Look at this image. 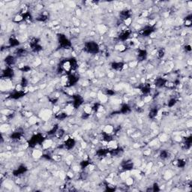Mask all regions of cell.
Returning a JSON list of instances; mask_svg holds the SVG:
<instances>
[{
	"label": "cell",
	"mask_w": 192,
	"mask_h": 192,
	"mask_svg": "<svg viewBox=\"0 0 192 192\" xmlns=\"http://www.w3.org/2000/svg\"><path fill=\"white\" fill-rule=\"evenodd\" d=\"M103 131L106 134H114V127L111 125H107L104 127Z\"/></svg>",
	"instance_id": "1"
},
{
	"label": "cell",
	"mask_w": 192,
	"mask_h": 192,
	"mask_svg": "<svg viewBox=\"0 0 192 192\" xmlns=\"http://www.w3.org/2000/svg\"><path fill=\"white\" fill-rule=\"evenodd\" d=\"M98 101L101 102V103H103V104H105L108 101V96H107L106 94L104 93H102V92H99L98 94Z\"/></svg>",
	"instance_id": "2"
},
{
	"label": "cell",
	"mask_w": 192,
	"mask_h": 192,
	"mask_svg": "<svg viewBox=\"0 0 192 192\" xmlns=\"http://www.w3.org/2000/svg\"><path fill=\"white\" fill-rule=\"evenodd\" d=\"M32 155L34 158H36V159H38V158H41L43 157L44 154H43V152L41 150V149H35L32 151Z\"/></svg>",
	"instance_id": "3"
},
{
	"label": "cell",
	"mask_w": 192,
	"mask_h": 192,
	"mask_svg": "<svg viewBox=\"0 0 192 192\" xmlns=\"http://www.w3.org/2000/svg\"><path fill=\"white\" fill-rule=\"evenodd\" d=\"M125 185L130 187L131 185H132L134 182V179L133 177H131V176H128V177L126 178V179L125 180Z\"/></svg>",
	"instance_id": "4"
},
{
	"label": "cell",
	"mask_w": 192,
	"mask_h": 192,
	"mask_svg": "<svg viewBox=\"0 0 192 192\" xmlns=\"http://www.w3.org/2000/svg\"><path fill=\"white\" fill-rule=\"evenodd\" d=\"M10 128V126L8 124H7L6 122L5 123H4L2 126H1V131L2 133V134H4L5 133H6L8 131V129Z\"/></svg>",
	"instance_id": "5"
},
{
	"label": "cell",
	"mask_w": 192,
	"mask_h": 192,
	"mask_svg": "<svg viewBox=\"0 0 192 192\" xmlns=\"http://www.w3.org/2000/svg\"><path fill=\"white\" fill-rule=\"evenodd\" d=\"M123 22H124V25H125L126 27H128V26H130L132 24L133 20H132L131 17H128V18H126L125 20H124Z\"/></svg>",
	"instance_id": "6"
},
{
	"label": "cell",
	"mask_w": 192,
	"mask_h": 192,
	"mask_svg": "<svg viewBox=\"0 0 192 192\" xmlns=\"http://www.w3.org/2000/svg\"><path fill=\"white\" fill-rule=\"evenodd\" d=\"M23 20V17L21 14H17L16 16L14 17V21L16 23H19L22 21Z\"/></svg>",
	"instance_id": "7"
}]
</instances>
